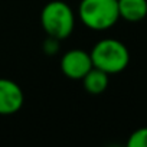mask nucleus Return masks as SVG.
<instances>
[{
	"label": "nucleus",
	"mask_w": 147,
	"mask_h": 147,
	"mask_svg": "<svg viewBox=\"0 0 147 147\" xmlns=\"http://www.w3.org/2000/svg\"><path fill=\"white\" fill-rule=\"evenodd\" d=\"M118 13L127 22H140L147 16V0H118Z\"/></svg>",
	"instance_id": "obj_6"
},
{
	"label": "nucleus",
	"mask_w": 147,
	"mask_h": 147,
	"mask_svg": "<svg viewBox=\"0 0 147 147\" xmlns=\"http://www.w3.org/2000/svg\"><path fill=\"white\" fill-rule=\"evenodd\" d=\"M22 88L12 80L0 78V115H12L23 107Z\"/></svg>",
	"instance_id": "obj_5"
},
{
	"label": "nucleus",
	"mask_w": 147,
	"mask_h": 147,
	"mask_svg": "<svg viewBox=\"0 0 147 147\" xmlns=\"http://www.w3.org/2000/svg\"><path fill=\"white\" fill-rule=\"evenodd\" d=\"M40 25L49 38L62 40L72 33L75 26V16L69 5L62 0H53L42 9Z\"/></svg>",
	"instance_id": "obj_2"
},
{
	"label": "nucleus",
	"mask_w": 147,
	"mask_h": 147,
	"mask_svg": "<svg viewBox=\"0 0 147 147\" xmlns=\"http://www.w3.org/2000/svg\"><path fill=\"white\" fill-rule=\"evenodd\" d=\"M92 66L91 55L82 49H71L61 59V69L63 75L74 81L82 80Z\"/></svg>",
	"instance_id": "obj_4"
},
{
	"label": "nucleus",
	"mask_w": 147,
	"mask_h": 147,
	"mask_svg": "<svg viewBox=\"0 0 147 147\" xmlns=\"http://www.w3.org/2000/svg\"><path fill=\"white\" fill-rule=\"evenodd\" d=\"M81 81L88 94L98 95V94H102L108 87V74L92 66Z\"/></svg>",
	"instance_id": "obj_7"
},
{
	"label": "nucleus",
	"mask_w": 147,
	"mask_h": 147,
	"mask_svg": "<svg viewBox=\"0 0 147 147\" xmlns=\"http://www.w3.org/2000/svg\"><path fill=\"white\" fill-rule=\"evenodd\" d=\"M80 18L82 23L92 30H105L120 19L117 0H81Z\"/></svg>",
	"instance_id": "obj_3"
},
{
	"label": "nucleus",
	"mask_w": 147,
	"mask_h": 147,
	"mask_svg": "<svg viewBox=\"0 0 147 147\" xmlns=\"http://www.w3.org/2000/svg\"><path fill=\"white\" fill-rule=\"evenodd\" d=\"M128 147H147V127L138 128L128 137Z\"/></svg>",
	"instance_id": "obj_8"
},
{
	"label": "nucleus",
	"mask_w": 147,
	"mask_h": 147,
	"mask_svg": "<svg viewBox=\"0 0 147 147\" xmlns=\"http://www.w3.org/2000/svg\"><path fill=\"white\" fill-rule=\"evenodd\" d=\"M92 65L108 75L124 71L130 62V52L127 46L117 39H102L95 43L90 52Z\"/></svg>",
	"instance_id": "obj_1"
},
{
	"label": "nucleus",
	"mask_w": 147,
	"mask_h": 147,
	"mask_svg": "<svg viewBox=\"0 0 147 147\" xmlns=\"http://www.w3.org/2000/svg\"><path fill=\"white\" fill-rule=\"evenodd\" d=\"M117 2H118V0H117Z\"/></svg>",
	"instance_id": "obj_9"
}]
</instances>
